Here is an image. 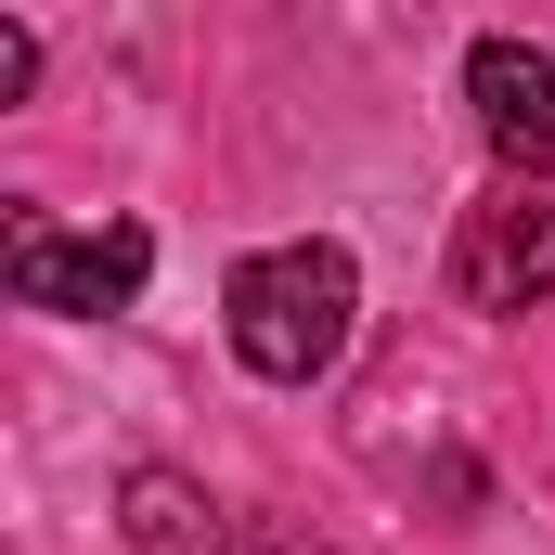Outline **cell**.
<instances>
[{
	"label": "cell",
	"instance_id": "1",
	"mask_svg": "<svg viewBox=\"0 0 555 555\" xmlns=\"http://www.w3.org/2000/svg\"><path fill=\"white\" fill-rule=\"evenodd\" d=\"M220 323H233V362L259 388H323L349 362V323H362V272L336 233H297V246H259L220 284Z\"/></svg>",
	"mask_w": 555,
	"mask_h": 555
},
{
	"label": "cell",
	"instance_id": "2",
	"mask_svg": "<svg viewBox=\"0 0 555 555\" xmlns=\"http://www.w3.org/2000/svg\"><path fill=\"white\" fill-rule=\"evenodd\" d=\"M0 284H13L26 310L104 323V310H130L142 284H155V233H142V220H104V233H52L39 207H13V220H0Z\"/></svg>",
	"mask_w": 555,
	"mask_h": 555
},
{
	"label": "cell",
	"instance_id": "3",
	"mask_svg": "<svg viewBox=\"0 0 555 555\" xmlns=\"http://www.w3.org/2000/svg\"><path fill=\"white\" fill-rule=\"evenodd\" d=\"M452 297L465 310H530V297H555V194L543 181H491L452 220Z\"/></svg>",
	"mask_w": 555,
	"mask_h": 555
},
{
	"label": "cell",
	"instance_id": "5",
	"mask_svg": "<svg viewBox=\"0 0 555 555\" xmlns=\"http://www.w3.org/2000/svg\"><path fill=\"white\" fill-rule=\"evenodd\" d=\"M117 530H130V555H220L233 543L220 504H207L181 465H130V478H117Z\"/></svg>",
	"mask_w": 555,
	"mask_h": 555
},
{
	"label": "cell",
	"instance_id": "4",
	"mask_svg": "<svg viewBox=\"0 0 555 555\" xmlns=\"http://www.w3.org/2000/svg\"><path fill=\"white\" fill-rule=\"evenodd\" d=\"M465 104H478V142L504 155V181H543L555 168V52L478 39V52H465Z\"/></svg>",
	"mask_w": 555,
	"mask_h": 555
},
{
	"label": "cell",
	"instance_id": "6",
	"mask_svg": "<svg viewBox=\"0 0 555 555\" xmlns=\"http://www.w3.org/2000/svg\"><path fill=\"white\" fill-rule=\"evenodd\" d=\"M220 555H323V543H297V530H272V517H233V543Z\"/></svg>",
	"mask_w": 555,
	"mask_h": 555
}]
</instances>
